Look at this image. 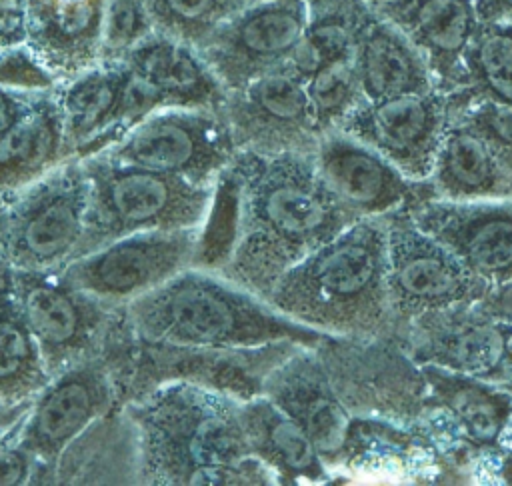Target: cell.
Masks as SVG:
<instances>
[{
  "label": "cell",
  "mask_w": 512,
  "mask_h": 486,
  "mask_svg": "<svg viewBox=\"0 0 512 486\" xmlns=\"http://www.w3.org/2000/svg\"><path fill=\"white\" fill-rule=\"evenodd\" d=\"M240 226L224 278L266 300L276 280L354 222L324 188L312 152L238 150Z\"/></svg>",
  "instance_id": "6da1fadb"
},
{
  "label": "cell",
  "mask_w": 512,
  "mask_h": 486,
  "mask_svg": "<svg viewBox=\"0 0 512 486\" xmlns=\"http://www.w3.org/2000/svg\"><path fill=\"white\" fill-rule=\"evenodd\" d=\"M140 476L154 484H278L252 454L240 400L186 380L150 388L130 408Z\"/></svg>",
  "instance_id": "7a4b0ae2"
},
{
  "label": "cell",
  "mask_w": 512,
  "mask_h": 486,
  "mask_svg": "<svg viewBox=\"0 0 512 486\" xmlns=\"http://www.w3.org/2000/svg\"><path fill=\"white\" fill-rule=\"evenodd\" d=\"M386 268V216L358 218L290 266L266 302L328 336L398 338Z\"/></svg>",
  "instance_id": "3957f363"
},
{
  "label": "cell",
  "mask_w": 512,
  "mask_h": 486,
  "mask_svg": "<svg viewBox=\"0 0 512 486\" xmlns=\"http://www.w3.org/2000/svg\"><path fill=\"white\" fill-rule=\"evenodd\" d=\"M124 322L140 344L180 348H256L276 342L316 346L328 336L200 266H188L124 302Z\"/></svg>",
  "instance_id": "277c9868"
},
{
  "label": "cell",
  "mask_w": 512,
  "mask_h": 486,
  "mask_svg": "<svg viewBox=\"0 0 512 486\" xmlns=\"http://www.w3.org/2000/svg\"><path fill=\"white\" fill-rule=\"evenodd\" d=\"M82 162L90 178V204L74 256L134 232L198 228L206 218L214 184L112 162L100 154Z\"/></svg>",
  "instance_id": "5b68a950"
},
{
  "label": "cell",
  "mask_w": 512,
  "mask_h": 486,
  "mask_svg": "<svg viewBox=\"0 0 512 486\" xmlns=\"http://www.w3.org/2000/svg\"><path fill=\"white\" fill-rule=\"evenodd\" d=\"M312 348L352 416L418 430L434 404L420 364L398 338L326 336Z\"/></svg>",
  "instance_id": "8992f818"
},
{
  "label": "cell",
  "mask_w": 512,
  "mask_h": 486,
  "mask_svg": "<svg viewBox=\"0 0 512 486\" xmlns=\"http://www.w3.org/2000/svg\"><path fill=\"white\" fill-rule=\"evenodd\" d=\"M0 222L4 262L16 270L60 268L78 252L90 204L82 158L70 156L20 188Z\"/></svg>",
  "instance_id": "52a82bcc"
},
{
  "label": "cell",
  "mask_w": 512,
  "mask_h": 486,
  "mask_svg": "<svg viewBox=\"0 0 512 486\" xmlns=\"http://www.w3.org/2000/svg\"><path fill=\"white\" fill-rule=\"evenodd\" d=\"M236 152L220 110L166 106L144 116L98 154L212 186Z\"/></svg>",
  "instance_id": "ba28073f"
},
{
  "label": "cell",
  "mask_w": 512,
  "mask_h": 486,
  "mask_svg": "<svg viewBox=\"0 0 512 486\" xmlns=\"http://www.w3.org/2000/svg\"><path fill=\"white\" fill-rule=\"evenodd\" d=\"M386 262L398 330L420 314L478 302L488 290L486 282L412 220L408 208L386 216Z\"/></svg>",
  "instance_id": "9c48e42d"
},
{
  "label": "cell",
  "mask_w": 512,
  "mask_h": 486,
  "mask_svg": "<svg viewBox=\"0 0 512 486\" xmlns=\"http://www.w3.org/2000/svg\"><path fill=\"white\" fill-rule=\"evenodd\" d=\"M198 236L200 226L126 234L70 258L56 278L100 304H124L192 266Z\"/></svg>",
  "instance_id": "30bf717a"
},
{
  "label": "cell",
  "mask_w": 512,
  "mask_h": 486,
  "mask_svg": "<svg viewBox=\"0 0 512 486\" xmlns=\"http://www.w3.org/2000/svg\"><path fill=\"white\" fill-rule=\"evenodd\" d=\"M398 340L416 364L502 388L512 374V326L478 302L420 314L398 330Z\"/></svg>",
  "instance_id": "8fae6325"
},
{
  "label": "cell",
  "mask_w": 512,
  "mask_h": 486,
  "mask_svg": "<svg viewBox=\"0 0 512 486\" xmlns=\"http://www.w3.org/2000/svg\"><path fill=\"white\" fill-rule=\"evenodd\" d=\"M220 114L236 150L260 154L314 152L322 132L308 102L304 80L284 66L266 70L226 92Z\"/></svg>",
  "instance_id": "7c38bea8"
},
{
  "label": "cell",
  "mask_w": 512,
  "mask_h": 486,
  "mask_svg": "<svg viewBox=\"0 0 512 486\" xmlns=\"http://www.w3.org/2000/svg\"><path fill=\"white\" fill-rule=\"evenodd\" d=\"M310 20L300 0H254L220 24L196 50L226 92L282 66Z\"/></svg>",
  "instance_id": "4fadbf2b"
},
{
  "label": "cell",
  "mask_w": 512,
  "mask_h": 486,
  "mask_svg": "<svg viewBox=\"0 0 512 486\" xmlns=\"http://www.w3.org/2000/svg\"><path fill=\"white\" fill-rule=\"evenodd\" d=\"M450 120V98L444 90L362 100L338 126L364 142L406 178L426 182L440 140Z\"/></svg>",
  "instance_id": "5bb4252c"
},
{
  "label": "cell",
  "mask_w": 512,
  "mask_h": 486,
  "mask_svg": "<svg viewBox=\"0 0 512 486\" xmlns=\"http://www.w3.org/2000/svg\"><path fill=\"white\" fill-rule=\"evenodd\" d=\"M312 156L324 188L352 220L384 218L428 198L426 182L406 178L344 130L324 132Z\"/></svg>",
  "instance_id": "9a60e30c"
},
{
  "label": "cell",
  "mask_w": 512,
  "mask_h": 486,
  "mask_svg": "<svg viewBox=\"0 0 512 486\" xmlns=\"http://www.w3.org/2000/svg\"><path fill=\"white\" fill-rule=\"evenodd\" d=\"M114 384L100 360H82L54 374L34 396L16 444L34 462L56 466L64 450L110 408Z\"/></svg>",
  "instance_id": "2e32d148"
},
{
  "label": "cell",
  "mask_w": 512,
  "mask_h": 486,
  "mask_svg": "<svg viewBox=\"0 0 512 486\" xmlns=\"http://www.w3.org/2000/svg\"><path fill=\"white\" fill-rule=\"evenodd\" d=\"M408 214L488 286L512 280V200L426 198Z\"/></svg>",
  "instance_id": "e0dca14e"
},
{
  "label": "cell",
  "mask_w": 512,
  "mask_h": 486,
  "mask_svg": "<svg viewBox=\"0 0 512 486\" xmlns=\"http://www.w3.org/2000/svg\"><path fill=\"white\" fill-rule=\"evenodd\" d=\"M12 286L48 372L54 376L86 360L102 332L100 302L42 270L12 268Z\"/></svg>",
  "instance_id": "ac0fdd59"
},
{
  "label": "cell",
  "mask_w": 512,
  "mask_h": 486,
  "mask_svg": "<svg viewBox=\"0 0 512 486\" xmlns=\"http://www.w3.org/2000/svg\"><path fill=\"white\" fill-rule=\"evenodd\" d=\"M262 394L308 434L330 472L340 468L352 414L334 390L312 346H296L282 358L266 374Z\"/></svg>",
  "instance_id": "d6986e66"
},
{
  "label": "cell",
  "mask_w": 512,
  "mask_h": 486,
  "mask_svg": "<svg viewBox=\"0 0 512 486\" xmlns=\"http://www.w3.org/2000/svg\"><path fill=\"white\" fill-rule=\"evenodd\" d=\"M146 346L152 348V360L140 368L150 374L154 386L170 380H186L244 402L262 394L266 374L302 344L276 342L256 348Z\"/></svg>",
  "instance_id": "ffe728a7"
},
{
  "label": "cell",
  "mask_w": 512,
  "mask_h": 486,
  "mask_svg": "<svg viewBox=\"0 0 512 486\" xmlns=\"http://www.w3.org/2000/svg\"><path fill=\"white\" fill-rule=\"evenodd\" d=\"M368 4L418 48L436 86L446 94L452 92L480 22L474 0H372Z\"/></svg>",
  "instance_id": "44dd1931"
},
{
  "label": "cell",
  "mask_w": 512,
  "mask_h": 486,
  "mask_svg": "<svg viewBox=\"0 0 512 486\" xmlns=\"http://www.w3.org/2000/svg\"><path fill=\"white\" fill-rule=\"evenodd\" d=\"M106 0H26V46L66 82L100 62Z\"/></svg>",
  "instance_id": "7402d4cb"
},
{
  "label": "cell",
  "mask_w": 512,
  "mask_h": 486,
  "mask_svg": "<svg viewBox=\"0 0 512 486\" xmlns=\"http://www.w3.org/2000/svg\"><path fill=\"white\" fill-rule=\"evenodd\" d=\"M120 60L146 82L162 100V106H188L220 110L226 90L186 42L152 32L132 46Z\"/></svg>",
  "instance_id": "603a6c76"
},
{
  "label": "cell",
  "mask_w": 512,
  "mask_h": 486,
  "mask_svg": "<svg viewBox=\"0 0 512 486\" xmlns=\"http://www.w3.org/2000/svg\"><path fill=\"white\" fill-rule=\"evenodd\" d=\"M362 100H382L400 94L438 88L418 48L372 6L366 12L352 50Z\"/></svg>",
  "instance_id": "cb8c5ba5"
},
{
  "label": "cell",
  "mask_w": 512,
  "mask_h": 486,
  "mask_svg": "<svg viewBox=\"0 0 512 486\" xmlns=\"http://www.w3.org/2000/svg\"><path fill=\"white\" fill-rule=\"evenodd\" d=\"M426 188L428 198L450 202L512 200V178L488 142L452 114Z\"/></svg>",
  "instance_id": "d4e9b609"
},
{
  "label": "cell",
  "mask_w": 512,
  "mask_h": 486,
  "mask_svg": "<svg viewBox=\"0 0 512 486\" xmlns=\"http://www.w3.org/2000/svg\"><path fill=\"white\" fill-rule=\"evenodd\" d=\"M240 422L252 454L276 474L278 484L332 478L308 434L264 394L240 402Z\"/></svg>",
  "instance_id": "484cf974"
},
{
  "label": "cell",
  "mask_w": 512,
  "mask_h": 486,
  "mask_svg": "<svg viewBox=\"0 0 512 486\" xmlns=\"http://www.w3.org/2000/svg\"><path fill=\"white\" fill-rule=\"evenodd\" d=\"M54 90L38 92L28 112L0 138V192L28 186L68 158Z\"/></svg>",
  "instance_id": "4316f807"
},
{
  "label": "cell",
  "mask_w": 512,
  "mask_h": 486,
  "mask_svg": "<svg viewBox=\"0 0 512 486\" xmlns=\"http://www.w3.org/2000/svg\"><path fill=\"white\" fill-rule=\"evenodd\" d=\"M432 398L450 414L474 448H492L512 406V394L502 386L472 376L420 364Z\"/></svg>",
  "instance_id": "83f0119b"
},
{
  "label": "cell",
  "mask_w": 512,
  "mask_h": 486,
  "mask_svg": "<svg viewBox=\"0 0 512 486\" xmlns=\"http://www.w3.org/2000/svg\"><path fill=\"white\" fill-rule=\"evenodd\" d=\"M50 378L38 342L20 310L12 268L0 262V402L34 400Z\"/></svg>",
  "instance_id": "f1b7e54d"
},
{
  "label": "cell",
  "mask_w": 512,
  "mask_h": 486,
  "mask_svg": "<svg viewBox=\"0 0 512 486\" xmlns=\"http://www.w3.org/2000/svg\"><path fill=\"white\" fill-rule=\"evenodd\" d=\"M448 96L452 102L484 98L512 104V22H478Z\"/></svg>",
  "instance_id": "f546056e"
},
{
  "label": "cell",
  "mask_w": 512,
  "mask_h": 486,
  "mask_svg": "<svg viewBox=\"0 0 512 486\" xmlns=\"http://www.w3.org/2000/svg\"><path fill=\"white\" fill-rule=\"evenodd\" d=\"M368 10V0H346L338 6L312 14L304 34L282 66L306 82L324 64L350 56L356 32Z\"/></svg>",
  "instance_id": "4dcf8cb0"
},
{
  "label": "cell",
  "mask_w": 512,
  "mask_h": 486,
  "mask_svg": "<svg viewBox=\"0 0 512 486\" xmlns=\"http://www.w3.org/2000/svg\"><path fill=\"white\" fill-rule=\"evenodd\" d=\"M240 226V182L232 160L216 176L210 208L200 226L192 266L218 272L230 258Z\"/></svg>",
  "instance_id": "1f68e13d"
},
{
  "label": "cell",
  "mask_w": 512,
  "mask_h": 486,
  "mask_svg": "<svg viewBox=\"0 0 512 486\" xmlns=\"http://www.w3.org/2000/svg\"><path fill=\"white\" fill-rule=\"evenodd\" d=\"M250 2L254 0H142L154 32L194 48Z\"/></svg>",
  "instance_id": "d6a6232c"
},
{
  "label": "cell",
  "mask_w": 512,
  "mask_h": 486,
  "mask_svg": "<svg viewBox=\"0 0 512 486\" xmlns=\"http://www.w3.org/2000/svg\"><path fill=\"white\" fill-rule=\"evenodd\" d=\"M304 86L314 122L322 134L338 128L362 102L352 54L324 64L304 82Z\"/></svg>",
  "instance_id": "836d02e7"
},
{
  "label": "cell",
  "mask_w": 512,
  "mask_h": 486,
  "mask_svg": "<svg viewBox=\"0 0 512 486\" xmlns=\"http://www.w3.org/2000/svg\"><path fill=\"white\" fill-rule=\"evenodd\" d=\"M450 114L488 142L512 178V104L484 98L464 102L450 100Z\"/></svg>",
  "instance_id": "e575fe53"
},
{
  "label": "cell",
  "mask_w": 512,
  "mask_h": 486,
  "mask_svg": "<svg viewBox=\"0 0 512 486\" xmlns=\"http://www.w3.org/2000/svg\"><path fill=\"white\" fill-rule=\"evenodd\" d=\"M152 32L142 0H106L102 14L100 62L120 60L132 46Z\"/></svg>",
  "instance_id": "d590c367"
},
{
  "label": "cell",
  "mask_w": 512,
  "mask_h": 486,
  "mask_svg": "<svg viewBox=\"0 0 512 486\" xmlns=\"http://www.w3.org/2000/svg\"><path fill=\"white\" fill-rule=\"evenodd\" d=\"M0 84L20 92H46L58 86L26 44L0 50Z\"/></svg>",
  "instance_id": "8d00e7d4"
},
{
  "label": "cell",
  "mask_w": 512,
  "mask_h": 486,
  "mask_svg": "<svg viewBox=\"0 0 512 486\" xmlns=\"http://www.w3.org/2000/svg\"><path fill=\"white\" fill-rule=\"evenodd\" d=\"M26 44V0H0V50Z\"/></svg>",
  "instance_id": "74e56055"
},
{
  "label": "cell",
  "mask_w": 512,
  "mask_h": 486,
  "mask_svg": "<svg viewBox=\"0 0 512 486\" xmlns=\"http://www.w3.org/2000/svg\"><path fill=\"white\" fill-rule=\"evenodd\" d=\"M34 458L18 444L0 446V484H24L34 476Z\"/></svg>",
  "instance_id": "f35d334b"
},
{
  "label": "cell",
  "mask_w": 512,
  "mask_h": 486,
  "mask_svg": "<svg viewBox=\"0 0 512 486\" xmlns=\"http://www.w3.org/2000/svg\"><path fill=\"white\" fill-rule=\"evenodd\" d=\"M38 92H20L0 84V138L28 112Z\"/></svg>",
  "instance_id": "ab89813d"
},
{
  "label": "cell",
  "mask_w": 512,
  "mask_h": 486,
  "mask_svg": "<svg viewBox=\"0 0 512 486\" xmlns=\"http://www.w3.org/2000/svg\"><path fill=\"white\" fill-rule=\"evenodd\" d=\"M478 304L498 320L512 326V280L488 286Z\"/></svg>",
  "instance_id": "60d3db41"
},
{
  "label": "cell",
  "mask_w": 512,
  "mask_h": 486,
  "mask_svg": "<svg viewBox=\"0 0 512 486\" xmlns=\"http://www.w3.org/2000/svg\"><path fill=\"white\" fill-rule=\"evenodd\" d=\"M32 400L28 402H20V404H4L0 402V440L6 436V432L12 430L14 422L22 420L26 416V412L30 410Z\"/></svg>",
  "instance_id": "b9f144b4"
},
{
  "label": "cell",
  "mask_w": 512,
  "mask_h": 486,
  "mask_svg": "<svg viewBox=\"0 0 512 486\" xmlns=\"http://www.w3.org/2000/svg\"><path fill=\"white\" fill-rule=\"evenodd\" d=\"M494 448L500 450L504 456L512 458V406H510V410H508V414H506V418H504V422H502V426L496 434Z\"/></svg>",
  "instance_id": "7bdbcfd3"
},
{
  "label": "cell",
  "mask_w": 512,
  "mask_h": 486,
  "mask_svg": "<svg viewBox=\"0 0 512 486\" xmlns=\"http://www.w3.org/2000/svg\"><path fill=\"white\" fill-rule=\"evenodd\" d=\"M306 8H308V12H310V16L312 14H316V12H322V10H328V8H332V6H338V4H342V2H346V0H300Z\"/></svg>",
  "instance_id": "ee69618b"
},
{
  "label": "cell",
  "mask_w": 512,
  "mask_h": 486,
  "mask_svg": "<svg viewBox=\"0 0 512 486\" xmlns=\"http://www.w3.org/2000/svg\"><path fill=\"white\" fill-rule=\"evenodd\" d=\"M504 390H508L510 394H512V374H510V378H508V382L504 384Z\"/></svg>",
  "instance_id": "f6af8a7d"
},
{
  "label": "cell",
  "mask_w": 512,
  "mask_h": 486,
  "mask_svg": "<svg viewBox=\"0 0 512 486\" xmlns=\"http://www.w3.org/2000/svg\"><path fill=\"white\" fill-rule=\"evenodd\" d=\"M368 2H372V0H368Z\"/></svg>",
  "instance_id": "bcb514c9"
}]
</instances>
